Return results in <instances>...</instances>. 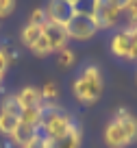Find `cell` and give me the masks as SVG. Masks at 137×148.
Returning <instances> with one entry per match:
<instances>
[{"label":"cell","instance_id":"1","mask_svg":"<svg viewBox=\"0 0 137 148\" xmlns=\"http://www.w3.org/2000/svg\"><path fill=\"white\" fill-rule=\"evenodd\" d=\"M137 142V118L120 107L105 126V144L109 148H126Z\"/></svg>","mask_w":137,"mask_h":148},{"label":"cell","instance_id":"2","mask_svg":"<svg viewBox=\"0 0 137 148\" xmlns=\"http://www.w3.org/2000/svg\"><path fill=\"white\" fill-rule=\"evenodd\" d=\"M78 122L70 116L65 109H61L57 102H44L41 105V126L39 133L46 139H57L61 135H65L72 126H76Z\"/></svg>","mask_w":137,"mask_h":148},{"label":"cell","instance_id":"3","mask_svg":"<svg viewBox=\"0 0 137 148\" xmlns=\"http://www.w3.org/2000/svg\"><path fill=\"white\" fill-rule=\"evenodd\" d=\"M74 98L83 105H94L102 96V72L98 65L87 63L72 83Z\"/></svg>","mask_w":137,"mask_h":148},{"label":"cell","instance_id":"4","mask_svg":"<svg viewBox=\"0 0 137 148\" xmlns=\"http://www.w3.org/2000/svg\"><path fill=\"white\" fill-rule=\"evenodd\" d=\"M124 5L126 0H100L96 11V22L100 28H115L124 18Z\"/></svg>","mask_w":137,"mask_h":148},{"label":"cell","instance_id":"5","mask_svg":"<svg viewBox=\"0 0 137 148\" xmlns=\"http://www.w3.org/2000/svg\"><path fill=\"white\" fill-rule=\"evenodd\" d=\"M65 31H68V37L70 39H78V42H85V39H91L100 31L96 18L94 15H83V13H76L68 24H65Z\"/></svg>","mask_w":137,"mask_h":148},{"label":"cell","instance_id":"6","mask_svg":"<svg viewBox=\"0 0 137 148\" xmlns=\"http://www.w3.org/2000/svg\"><path fill=\"white\" fill-rule=\"evenodd\" d=\"M44 9H46L48 22L61 24V26H65V24L76 15L74 2H70V0H48V5H46Z\"/></svg>","mask_w":137,"mask_h":148},{"label":"cell","instance_id":"7","mask_svg":"<svg viewBox=\"0 0 137 148\" xmlns=\"http://www.w3.org/2000/svg\"><path fill=\"white\" fill-rule=\"evenodd\" d=\"M41 35L48 39V44H50L52 52H59L61 48H68V31H65V26H61V24H55V22H46L44 26H41Z\"/></svg>","mask_w":137,"mask_h":148},{"label":"cell","instance_id":"8","mask_svg":"<svg viewBox=\"0 0 137 148\" xmlns=\"http://www.w3.org/2000/svg\"><path fill=\"white\" fill-rule=\"evenodd\" d=\"M109 48L118 59H128V55H131V33H128V28H118L113 33Z\"/></svg>","mask_w":137,"mask_h":148},{"label":"cell","instance_id":"9","mask_svg":"<svg viewBox=\"0 0 137 148\" xmlns=\"http://www.w3.org/2000/svg\"><path fill=\"white\" fill-rule=\"evenodd\" d=\"M48 144H50L48 148H81V144H83L81 124L72 126L65 135H61V137H57V139H48Z\"/></svg>","mask_w":137,"mask_h":148},{"label":"cell","instance_id":"10","mask_svg":"<svg viewBox=\"0 0 137 148\" xmlns=\"http://www.w3.org/2000/svg\"><path fill=\"white\" fill-rule=\"evenodd\" d=\"M18 100H20V105H22V109H31V107H41L44 105L39 87H33V85H26V87L20 89Z\"/></svg>","mask_w":137,"mask_h":148},{"label":"cell","instance_id":"11","mask_svg":"<svg viewBox=\"0 0 137 148\" xmlns=\"http://www.w3.org/2000/svg\"><path fill=\"white\" fill-rule=\"evenodd\" d=\"M37 133H39L37 129H33V126L22 124V122H20V124H18V129H15V133L11 135L9 139H11V144H13V146H20V148H22L24 144H28V142H31V139L35 137Z\"/></svg>","mask_w":137,"mask_h":148},{"label":"cell","instance_id":"12","mask_svg":"<svg viewBox=\"0 0 137 148\" xmlns=\"http://www.w3.org/2000/svg\"><path fill=\"white\" fill-rule=\"evenodd\" d=\"M22 105L18 100V94H5L2 100H0V113H9V116L20 118L22 116Z\"/></svg>","mask_w":137,"mask_h":148},{"label":"cell","instance_id":"13","mask_svg":"<svg viewBox=\"0 0 137 148\" xmlns=\"http://www.w3.org/2000/svg\"><path fill=\"white\" fill-rule=\"evenodd\" d=\"M41 37V26H35V24H28L26 26H22V31H20V39H22V44L31 50L33 46H35V42Z\"/></svg>","mask_w":137,"mask_h":148},{"label":"cell","instance_id":"14","mask_svg":"<svg viewBox=\"0 0 137 148\" xmlns=\"http://www.w3.org/2000/svg\"><path fill=\"white\" fill-rule=\"evenodd\" d=\"M20 122L39 131V126H41V107H31V109H24L22 116H20Z\"/></svg>","mask_w":137,"mask_h":148},{"label":"cell","instance_id":"15","mask_svg":"<svg viewBox=\"0 0 137 148\" xmlns=\"http://www.w3.org/2000/svg\"><path fill=\"white\" fill-rule=\"evenodd\" d=\"M20 124V118L15 116H9V113H0V135H5V137H11L15 133Z\"/></svg>","mask_w":137,"mask_h":148},{"label":"cell","instance_id":"16","mask_svg":"<svg viewBox=\"0 0 137 148\" xmlns=\"http://www.w3.org/2000/svg\"><path fill=\"white\" fill-rule=\"evenodd\" d=\"M98 5H100V0H76L74 9H76V13H83V15H96Z\"/></svg>","mask_w":137,"mask_h":148},{"label":"cell","instance_id":"17","mask_svg":"<svg viewBox=\"0 0 137 148\" xmlns=\"http://www.w3.org/2000/svg\"><path fill=\"white\" fill-rule=\"evenodd\" d=\"M15 52L9 50V46H0V79H5L7 70H9L11 61H15Z\"/></svg>","mask_w":137,"mask_h":148},{"label":"cell","instance_id":"18","mask_svg":"<svg viewBox=\"0 0 137 148\" xmlns=\"http://www.w3.org/2000/svg\"><path fill=\"white\" fill-rule=\"evenodd\" d=\"M39 92H41V100L44 102H57V98H59V87H57L52 81L44 83Z\"/></svg>","mask_w":137,"mask_h":148},{"label":"cell","instance_id":"19","mask_svg":"<svg viewBox=\"0 0 137 148\" xmlns=\"http://www.w3.org/2000/svg\"><path fill=\"white\" fill-rule=\"evenodd\" d=\"M74 61H76V55L70 48H61L57 52V65L59 68H70V65H74Z\"/></svg>","mask_w":137,"mask_h":148},{"label":"cell","instance_id":"20","mask_svg":"<svg viewBox=\"0 0 137 148\" xmlns=\"http://www.w3.org/2000/svg\"><path fill=\"white\" fill-rule=\"evenodd\" d=\"M31 52L37 55V57H48V55H52V48H50V44H48V39L41 35L39 39L35 42V46L31 48Z\"/></svg>","mask_w":137,"mask_h":148},{"label":"cell","instance_id":"21","mask_svg":"<svg viewBox=\"0 0 137 148\" xmlns=\"http://www.w3.org/2000/svg\"><path fill=\"white\" fill-rule=\"evenodd\" d=\"M124 18H126L128 26H135L137 24V0H126V5H124Z\"/></svg>","mask_w":137,"mask_h":148},{"label":"cell","instance_id":"22","mask_svg":"<svg viewBox=\"0 0 137 148\" xmlns=\"http://www.w3.org/2000/svg\"><path fill=\"white\" fill-rule=\"evenodd\" d=\"M46 22H48V18H46V9L37 7V9H33V11H31V15H28V24H35V26H44Z\"/></svg>","mask_w":137,"mask_h":148},{"label":"cell","instance_id":"23","mask_svg":"<svg viewBox=\"0 0 137 148\" xmlns=\"http://www.w3.org/2000/svg\"><path fill=\"white\" fill-rule=\"evenodd\" d=\"M128 33H131V55H128V61L137 63V24L135 26H126Z\"/></svg>","mask_w":137,"mask_h":148},{"label":"cell","instance_id":"24","mask_svg":"<svg viewBox=\"0 0 137 148\" xmlns=\"http://www.w3.org/2000/svg\"><path fill=\"white\" fill-rule=\"evenodd\" d=\"M48 146H50V144H48V139H46L41 133H37L35 137H33L28 144H24L22 148H48Z\"/></svg>","mask_w":137,"mask_h":148},{"label":"cell","instance_id":"25","mask_svg":"<svg viewBox=\"0 0 137 148\" xmlns=\"http://www.w3.org/2000/svg\"><path fill=\"white\" fill-rule=\"evenodd\" d=\"M15 9V0H0V20L11 15Z\"/></svg>","mask_w":137,"mask_h":148},{"label":"cell","instance_id":"26","mask_svg":"<svg viewBox=\"0 0 137 148\" xmlns=\"http://www.w3.org/2000/svg\"><path fill=\"white\" fill-rule=\"evenodd\" d=\"M70 2H76V0H70Z\"/></svg>","mask_w":137,"mask_h":148},{"label":"cell","instance_id":"27","mask_svg":"<svg viewBox=\"0 0 137 148\" xmlns=\"http://www.w3.org/2000/svg\"><path fill=\"white\" fill-rule=\"evenodd\" d=\"M0 85H2V79H0Z\"/></svg>","mask_w":137,"mask_h":148}]
</instances>
